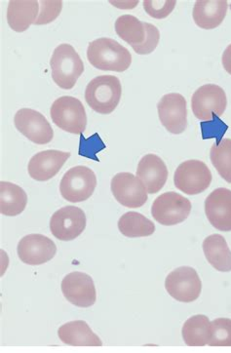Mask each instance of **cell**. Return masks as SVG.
<instances>
[{
	"label": "cell",
	"mask_w": 231,
	"mask_h": 353,
	"mask_svg": "<svg viewBox=\"0 0 231 353\" xmlns=\"http://www.w3.org/2000/svg\"><path fill=\"white\" fill-rule=\"evenodd\" d=\"M228 8L226 0H198L193 8V20L200 29H216L225 20Z\"/></svg>",
	"instance_id": "obj_19"
},
{
	"label": "cell",
	"mask_w": 231,
	"mask_h": 353,
	"mask_svg": "<svg viewBox=\"0 0 231 353\" xmlns=\"http://www.w3.org/2000/svg\"><path fill=\"white\" fill-rule=\"evenodd\" d=\"M28 195L25 190L15 183L0 182V213L4 216H15L25 210Z\"/></svg>",
	"instance_id": "obj_23"
},
{
	"label": "cell",
	"mask_w": 231,
	"mask_h": 353,
	"mask_svg": "<svg viewBox=\"0 0 231 353\" xmlns=\"http://www.w3.org/2000/svg\"><path fill=\"white\" fill-rule=\"evenodd\" d=\"M221 63H223V69L225 70V72L231 74V44L226 47L225 52H223Z\"/></svg>",
	"instance_id": "obj_34"
},
{
	"label": "cell",
	"mask_w": 231,
	"mask_h": 353,
	"mask_svg": "<svg viewBox=\"0 0 231 353\" xmlns=\"http://www.w3.org/2000/svg\"><path fill=\"white\" fill-rule=\"evenodd\" d=\"M210 347H231V319H218L211 322Z\"/></svg>",
	"instance_id": "obj_28"
},
{
	"label": "cell",
	"mask_w": 231,
	"mask_h": 353,
	"mask_svg": "<svg viewBox=\"0 0 231 353\" xmlns=\"http://www.w3.org/2000/svg\"><path fill=\"white\" fill-rule=\"evenodd\" d=\"M212 164L221 178L231 183V140L223 139L219 145L214 143L210 152Z\"/></svg>",
	"instance_id": "obj_27"
},
{
	"label": "cell",
	"mask_w": 231,
	"mask_h": 353,
	"mask_svg": "<svg viewBox=\"0 0 231 353\" xmlns=\"http://www.w3.org/2000/svg\"><path fill=\"white\" fill-rule=\"evenodd\" d=\"M70 157V152L48 150L34 155L28 162L30 176L39 182H46L54 178Z\"/></svg>",
	"instance_id": "obj_17"
},
{
	"label": "cell",
	"mask_w": 231,
	"mask_h": 353,
	"mask_svg": "<svg viewBox=\"0 0 231 353\" xmlns=\"http://www.w3.org/2000/svg\"><path fill=\"white\" fill-rule=\"evenodd\" d=\"M203 252L210 265L218 272H231V251L225 237L212 234L203 241Z\"/></svg>",
	"instance_id": "obj_22"
},
{
	"label": "cell",
	"mask_w": 231,
	"mask_h": 353,
	"mask_svg": "<svg viewBox=\"0 0 231 353\" xmlns=\"http://www.w3.org/2000/svg\"><path fill=\"white\" fill-rule=\"evenodd\" d=\"M165 288L178 302L192 303L201 294L202 282L194 268L181 267L168 274L165 280Z\"/></svg>",
	"instance_id": "obj_8"
},
{
	"label": "cell",
	"mask_w": 231,
	"mask_h": 353,
	"mask_svg": "<svg viewBox=\"0 0 231 353\" xmlns=\"http://www.w3.org/2000/svg\"><path fill=\"white\" fill-rule=\"evenodd\" d=\"M122 87L114 75H100L89 82L85 100L92 110L100 114L114 112L121 99Z\"/></svg>",
	"instance_id": "obj_2"
},
{
	"label": "cell",
	"mask_w": 231,
	"mask_h": 353,
	"mask_svg": "<svg viewBox=\"0 0 231 353\" xmlns=\"http://www.w3.org/2000/svg\"><path fill=\"white\" fill-rule=\"evenodd\" d=\"M228 105L225 92L216 84H206L198 88L192 98L195 117L202 121H211L214 115L221 117Z\"/></svg>",
	"instance_id": "obj_9"
},
{
	"label": "cell",
	"mask_w": 231,
	"mask_h": 353,
	"mask_svg": "<svg viewBox=\"0 0 231 353\" xmlns=\"http://www.w3.org/2000/svg\"><path fill=\"white\" fill-rule=\"evenodd\" d=\"M83 210L75 206H66L51 216L52 234L61 241H72L79 236L86 228Z\"/></svg>",
	"instance_id": "obj_12"
},
{
	"label": "cell",
	"mask_w": 231,
	"mask_h": 353,
	"mask_svg": "<svg viewBox=\"0 0 231 353\" xmlns=\"http://www.w3.org/2000/svg\"><path fill=\"white\" fill-rule=\"evenodd\" d=\"M192 212L190 200L177 192H170L158 196L153 202L152 214L160 225H176L185 222Z\"/></svg>",
	"instance_id": "obj_7"
},
{
	"label": "cell",
	"mask_w": 231,
	"mask_h": 353,
	"mask_svg": "<svg viewBox=\"0 0 231 353\" xmlns=\"http://www.w3.org/2000/svg\"><path fill=\"white\" fill-rule=\"evenodd\" d=\"M14 124L20 133L37 145H46L53 140L54 131L48 120L32 108L18 110L14 117Z\"/></svg>",
	"instance_id": "obj_10"
},
{
	"label": "cell",
	"mask_w": 231,
	"mask_h": 353,
	"mask_svg": "<svg viewBox=\"0 0 231 353\" xmlns=\"http://www.w3.org/2000/svg\"><path fill=\"white\" fill-rule=\"evenodd\" d=\"M87 58L94 68L105 72H123L132 63V55L128 49L117 40L108 37L90 42L87 49Z\"/></svg>",
	"instance_id": "obj_1"
},
{
	"label": "cell",
	"mask_w": 231,
	"mask_h": 353,
	"mask_svg": "<svg viewBox=\"0 0 231 353\" xmlns=\"http://www.w3.org/2000/svg\"><path fill=\"white\" fill-rule=\"evenodd\" d=\"M205 213L210 223L221 232H231V190L217 188L205 200Z\"/></svg>",
	"instance_id": "obj_16"
},
{
	"label": "cell",
	"mask_w": 231,
	"mask_h": 353,
	"mask_svg": "<svg viewBox=\"0 0 231 353\" xmlns=\"http://www.w3.org/2000/svg\"><path fill=\"white\" fill-rule=\"evenodd\" d=\"M58 336L65 345L72 347H102L101 339L82 320L68 322L58 330Z\"/></svg>",
	"instance_id": "obj_21"
},
{
	"label": "cell",
	"mask_w": 231,
	"mask_h": 353,
	"mask_svg": "<svg viewBox=\"0 0 231 353\" xmlns=\"http://www.w3.org/2000/svg\"><path fill=\"white\" fill-rule=\"evenodd\" d=\"M39 1L11 0L7 8V22L14 32H26L39 17Z\"/></svg>",
	"instance_id": "obj_20"
},
{
	"label": "cell",
	"mask_w": 231,
	"mask_h": 353,
	"mask_svg": "<svg viewBox=\"0 0 231 353\" xmlns=\"http://www.w3.org/2000/svg\"><path fill=\"white\" fill-rule=\"evenodd\" d=\"M115 32L131 46L143 44L147 37L145 23L132 15L120 16L115 22Z\"/></svg>",
	"instance_id": "obj_26"
},
{
	"label": "cell",
	"mask_w": 231,
	"mask_h": 353,
	"mask_svg": "<svg viewBox=\"0 0 231 353\" xmlns=\"http://www.w3.org/2000/svg\"><path fill=\"white\" fill-rule=\"evenodd\" d=\"M110 188L115 199L127 208H140L148 201V190L140 179L122 172L113 176Z\"/></svg>",
	"instance_id": "obj_11"
},
{
	"label": "cell",
	"mask_w": 231,
	"mask_h": 353,
	"mask_svg": "<svg viewBox=\"0 0 231 353\" xmlns=\"http://www.w3.org/2000/svg\"><path fill=\"white\" fill-rule=\"evenodd\" d=\"M202 133L203 139L217 138V145L221 142V137L225 135L228 126L220 119V117L214 115L213 120L209 122H201Z\"/></svg>",
	"instance_id": "obj_32"
},
{
	"label": "cell",
	"mask_w": 231,
	"mask_h": 353,
	"mask_svg": "<svg viewBox=\"0 0 231 353\" xmlns=\"http://www.w3.org/2000/svg\"><path fill=\"white\" fill-rule=\"evenodd\" d=\"M137 176L150 194H157L168 179V169L163 160L155 154H147L139 162Z\"/></svg>",
	"instance_id": "obj_18"
},
{
	"label": "cell",
	"mask_w": 231,
	"mask_h": 353,
	"mask_svg": "<svg viewBox=\"0 0 231 353\" xmlns=\"http://www.w3.org/2000/svg\"><path fill=\"white\" fill-rule=\"evenodd\" d=\"M62 292L68 302L75 307H90L95 305L97 292L90 275L75 272L66 275L62 281Z\"/></svg>",
	"instance_id": "obj_14"
},
{
	"label": "cell",
	"mask_w": 231,
	"mask_h": 353,
	"mask_svg": "<svg viewBox=\"0 0 231 353\" xmlns=\"http://www.w3.org/2000/svg\"><path fill=\"white\" fill-rule=\"evenodd\" d=\"M160 122L170 133H183L188 126L186 100L178 93H170L160 99L157 105Z\"/></svg>",
	"instance_id": "obj_13"
},
{
	"label": "cell",
	"mask_w": 231,
	"mask_h": 353,
	"mask_svg": "<svg viewBox=\"0 0 231 353\" xmlns=\"http://www.w3.org/2000/svg\"><path fill=\"white\" fill-rule=\"evenodd\" d=\"M97 187V176L86 166H75L66 172L60 183L61 195L72 203L90 199Z\"/></svg>",
	"instance_id": "obj_5"
},
{
	"label": "cell",
	"mask_w": 231,
	"mask_h": 353,
	"mask_svg": "<svg viewBox=\"0 0 231 353\" xmlns=\"http://www.w3.org/2000/svg\"><path fill=\"white\" fill-rule=\"evenodd\" d=\"M40 11L34 25H47L55 21L61 14L63 1L61 0H42L39 1Z\"/></svg>",
	"instance_id": "obj_29"
},
{
	"label": "cell",
	"mask_w": 231,
	"mask_h": 353,
	"mask_svg": "<svg viewBox=\"0 0 231 353\" xmlns=\"http://www.w3.org/2000/svg\"><path fill=\"white\" fill-rule=\"evenodd\" d=\"M181 334L188 347H205L211 340V322L205 315H194L186 320Z\"/></svg>",
	"instance_id": "obj_24"
},
{
	"label": "cell",
	"mask_w": 231,
	"mask_h": 353,
	"mask_svg": "<svg viewBox=\"0 0 231 353\" xmlns=\"http://www.w3.org/2000/svg\"><path fill=\"white\" fill-rule=\"evenodd\" d=\"M176 4L175 0H145L143 9L150 17L160 20L168 17L175 9Z\"/></svg>",
	"instance_id": "obj_30"
},
{
	"label": "cell",
	"mask_w": 231,
	"mask_h": 353,
	"mask_svg": "<svg viewBox=\"0 0 231 353\" xmlns=\"http://www.w3.org/2000/svg\"><path fill=\"white\" fill-rule=\"evenodd\" d=\"M80 138L81 139H80L79 154L99 161L96 157L97 152L106 148L105 143L101 140L100 136L98 134H95L88 140H85L81 134V137Z\"/></svg>",
	"instance_id": "obj_33"
},
{
	"label": "cell",
	"mask_w": 231,
	"mask_h": 353,
	"mask_svg": "<svg viewBox=\"0 0 231 353\" xmlns=\"http://www.w3.org/2000/svg\"><path fill=\"white\" fill-rule=\"evenodd\" d=\"M50 115L54 124L68 133L81 135L86 129V112L79 99L70 96L57 99L52 103Z\"/></svg>",
	"instance_id": "obj_4"
},
{
	"label": "cell",
	"mask_w": 231,
	"mask_h": 353,
	"mask_svg": "<svg viewBox=\"0 0 231 353\" xmlns=\"http://www.w3.org/2000/svg\"><path fill=\"white\" fill-rule=\"evenodd\" d=\"M52 79L65 90H70L84 72V63L79 53L70 44H60L53 52L50 60Z\"/></svg>",
	"instance_id": "obj_3"
},
{
	"label": "cell",
	"mask_w": 231,
	"mask_h": 353,
	"mask_svg": "<svg viewBox=\"0 0 231 353\" xmlns=\"http://www.w3.org/2000/svg\"><path fill=\"white\" fill-rule=\"evenodd\" d=\"M208 166L200 160H186L179 165L174 175L176 188L188 195L202 194L212 183Z\"/></svg>",
	"instance_id": "obj_6"
},
{
	"label": "cell",
	"mask_w": 231,
	"mask_h": 353,
	"mask_svg": "<svg viewBox=\"0 0 231 353\" xmlns=\"http://www.w3.org/2000/svg\"><path fill=\"white\" fill-rule=\"evenodd\" d=\"M119 230L124 236L138 239L154 234L155 225L138 212H128L119 219Z\"/></svg>",
	"instance_id": "obj_25"
},
{
	"label": "cell",
	"mask_w": 231,
	"mask_h": 353,
	"mask_svg": "<svg viewBox=\"0 0 231 353\" xmlns=\"http://www.w3.org/2000/svg\"><path fill=\"white\" fill-rule=\"evenodd\" d=\"M145 27L147 32L145 42L140 46H132L133 50L139 55H148L152 53L159 43L160 32L157 28L150 23H145Z\"/></svg>",
	"instance_id": "obj_31"
},
{
	"label": "cell",
	"mask_w": 231,
	"mask_h": 353,
	"mask_svg": "<svg viewBox=\"0 0 231 353\" xmlns=\"http://www.w3.org/2000/svg\"><path fill=\"white\" fill-rule=\"evenodd\" d=\"M17 252L19 259L26 265H40L55 256L57 247L46 235L28 234L19 242Z\"/></svg>",
	"instance_id": "obj_15"
}]
</instances>
